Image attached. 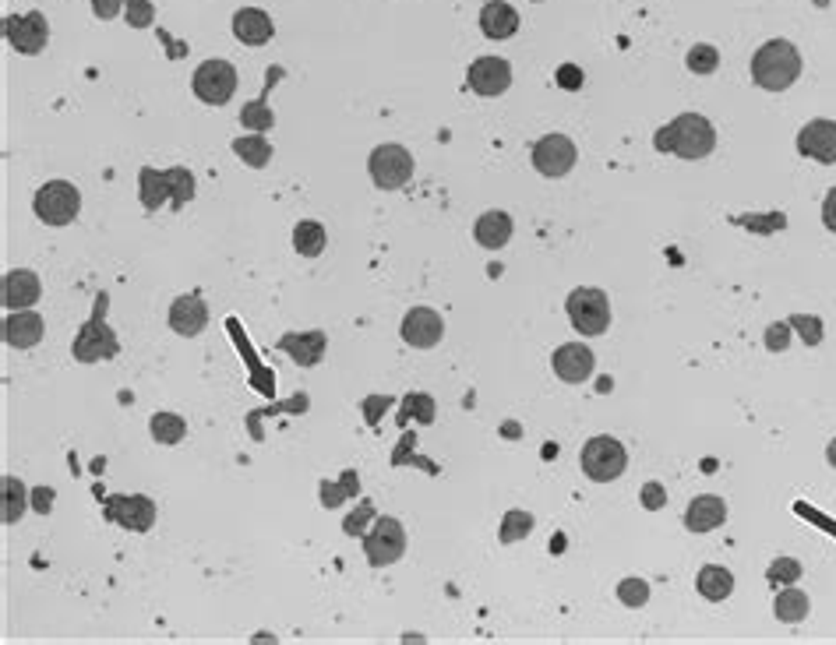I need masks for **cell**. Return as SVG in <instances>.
I'll list each match as a JSON object with an SVG mask.
<instances>
[{"mask_svg": "<svg viewBox=\"0 0 836 645\" xmlns=\"http://www.w3.org/2000/svg\"><path fill=\"white\" fill-rule=\"evenodd\" d=\"M653 145H657V152H674L678 159L692 163V159H706L717 149V131L702 113H681L653 134Z\"/></svg>", "mask_w": 836, "mask_h": 645, "instance_id": "6da1fadb", "label": "cell"}, {"mask_svg": "<svg viewBox=\"0 0 836 645\" xmlns=\"http://www.w3.org/2000/svg\"><path fill=\"white\" fill-rule=\"evenodd\" d=\"M530 533H533V515L512 508V512H505V519H501L498 540L501 543H516V540H523V536H530Z\"/></svg>", "mask_w": 836, "mask_h": 645, "instance_id": "d6a6232c", "label": "cell"}, {"mask_svg": "<svg viewBox=\"0 0 836 645\" xmlns=\"http://www.w3.org/2000/svg\"><path fill=\"white\" fill-rule=\"evenodd\" d=\"M826 459H829V466H833V469H836V438H833V441H829V448H826Z\"/></svg>", "mask_w": 836, "mask_h": 645, "instance_id": "f907efd6", "label": "cell"}, {"mask_svg": "<svg viewBox=\"0 0 836 645\" xmlns=\"http://www.w3.org/2000/svg\"><path fill=\"white\" fill-rule=\"evenodd\" d=\"M357 487H360V480H357V473H346L343 476V483H332V480H325L321 483V505L325 508H339L346 501L350 494H357Z\"/></svg>", "mask_w": 836, "mask_h": 645, "instance_id": "d590c367", "label": "cell"}, {"mask_svg": "<svg viewBox=\"0 0 836 645\" xmlns=\"http://www.w3.org/2000/svg\"><path fill=\"white\" fill-rule=\"evenodd\" d=\"M43 297V282L32 268H15V272L4 275V311H29L36 300Z\"/></svg>", "mask_w": 836, "mask_h": 645, "instance_id": "ac0fdd59", "label": "cell"}, {"mask_svg": "<svg viewBox=\"0 0 836 645\" xmlns=\"http://www.w3.org/2000/svg\"><path fill=\"white\" fill-rule=\"evenodd\" d=\"M801 579V564L794 557H780L769 568V582H798Z\"/></svg>", "mask_w": 836, "mask_h": 645, "instance_id": "ee69618b", "label": "cell"}, {"mask_svg": "<svg viewBox=\"0 0 836 645\" xmlns=\"http://www.w3.org/2000/svg\"><path fill=\"white\" fill-rule=\"evenodd\" d=\"M727 522V501L717 494H699L685 508V529L688 533H713Z\"/></svg>", "mask_w": 836, "mask_h": 645, "instance_id": "44dd1931", "label": "cell"}, {"mask_svg": "<svg viewBox=\"0 0 836 645\" xmlns=\"http://www.w3.org/2000/svg\"><path fill=\"white\" fill-rule=\"evenodd\" d=\"M124 18H127L131 29H152V22H156V8H152V0H127Z\"/></svg>", "mask_w": 836, "mask_h": 645, "instance_id": "ab89813d", "label": "cell"}, {"mask_svg": "<svg viewBox=\"0 0 836 645\" xmlns=\"http://www.w3.org/2000/svg\"><path fill=\"white\" fill-rule=\"evenodd\" d=\"M568 321L579 335L593 339V335H604L611 328V300L604 290H593V286H579V290L568 293Z\"/></svg>", "mask_w": 836, "mask_h": 645, "instance_id": "5b68a950", "label": "cell"}, {"mask_svg": "<svg viewBox=\"0 0 836 645\" xmlns=\"http://www.w3.org/2000/svg\"><path fill=\"white\" fill-rule=\"evenodd\" d=\"M163 173H166V184H170V205L184 208L187 201L195 198V177H191V170L173 166V170H163Z\"/></svg>", "mask_w": 836, "mask_h": 645, "instance_id": "1f68e13d", "label": "cell"}, {"mask_svg": "<svg viewBox=\"0 0 836 645\" xmlns=\"http://www.w3.org/2000/svg\"><path fill=\"white\" fill-rule=\"evenodd\" d=\"M124 8H127V0H92V15H96V18H103V22H110V18H117Z\"/></svg>", "mask_w": 836, "mask_h": 645, "instance_id": "f6af8a7d", "label": "cell"}, {"mask_svg": "<svg viewBox=\"0 0 836 645\" xmlns=\"http://www.w3.org/2000/svg\"><path fill=\"white\" fill-rule=\"evenodd\" d=\"M325 244H329V233H325L321 223H314V219H300V223L293 226V247H297V254H304V258H318V254L325 251Z\"/></svg>", "mask_w": 836, "mask_h": 645, "instance_id": "f1b7e54d", "label": "cell"}, {"mask_svg": "<svg viewBox=\"0 0 836 645\" xmlns=\"http://www.w3.org/2000/svg\"><path fill=\"white\" fill-rule=\"evenodd\" d=\"M561 82H568L565 89H579V75H575L572 67H565V71H561Z\"/></svg>", "mask_w": 836, "mask_h": 645, "instance_id": "681fc988", "label": "cell"}, {"mask_svg": "<svg viewBox=\"0 0 836 645\" xmlns=\"http://www.w3.org/2000/svg\"><path fill=\"white\" fill-rule=\"evenodd\" d=\"M149 430L159 445H180L187 434V420L180 413H156L149 420Z\"/></svg>", "mask_w": 836, "mask_h": 645, "instance_id": "4dcf8cb0", "label": "cell"}, {"mask_svg": "<svg viewBox=\"0 0 836 645\" xmlns=\"http://www.w3.org/2000/svg\"><path fill=\"white\" fill-rule=\"evenodd\" d=\"M381 406H389V402H385V399H367V402H364L367 423H378V413H381Z\"/></svg>", "mask_w": 836, "mask_h": 645, "instance_id": "c3c4849f", "label": "cell"}, {"mask_svg": "<svg viewBox=\"0 0 836 645\" xmlns=\"http://www.w3.org/2000/svg\"><path fill=\"white\" fill-rule=\"evenodd\" d=\"M685 64H688L692 75H713V71L720 67V50L717 46H710V43H695L692 50H688Z\"/></svg>", "mask_w": 836, "mask_h": 645, "instance_id": "836d02e7", "label": "cell"}, {"mask_svg": "<svg viewBox=\"0 0 836 645\" xmlns=\"http://www.w3.org/2000/svg\"><path fill=\"white\" fill-rule=\"evenodd\" d=\"M801 75V53L787 39H769L752 53V78L766 92H787Z\"/></svg>", "mask_w": 836, "mask_h": 645, "instance_id": "7a4b0ae2", "label": "cell"}, {"mask_svg": "<svg viewBox=\"0 0 836 645\" xmlns=\"http://www.w3.org/2000/svg\"><path fill=\"white\" fill-rule=\"evenodd\" d=\"M279 349L290 356L297 367H318L325 360V349H329V335L321 328H311V332H286L279 339Z\"/></svg>", "mask_w": 836, "mask_h": 645, "instance_id": "e0dca14e", "label": "cell"}, {"mask_svg": "<svg viewBox=\"0 0 836 645\" xmlns=\"http://www.w3.org/2000/svg\"><path fill=\"white\" fill-rule=\"evenodd\" d=\"M473 240H477L484 251H501V247L512 240V215L508 212H484L473 226Z\"/></svg>", "mask_w": 836, "mask_h": 645, "instance_id": "cb8c5ba5", "label": "cell"}, {"mask_svg": "<svg viewBox=\"0 0 836 645\" xmlns=\"http://www.w3.org/2000/svg\"><path fill=\"white\" fill-rule=\"evenodd\" d=\"M410 416L417 423H431L434 420V399L431 395H424V392H417V395H406V402H403V416L399 420L403 423H410Z\"/></svg>", "mask_w": 836, "mask_h": 645, "instance_id": "8d00e7d4", "label": "cell"}, {"mask_svg": "<svg viewBox=\"0 0 836 645\" xmlns=\"http://www.w3.org/2000/svg\"><path fill=\"white\" fill-rule=\"evenodd\" d=\"M480 29L487 39H512L519 32V11L505 0H491L480 11Z\"/></svg>", "mask_w": 836, "mask_h": 645, "instance_id": "603a6c76", "label": "cell"}, {"mask_svg": "<svg viewBox=\"0 0 836 645\" xmlns=\"http://www.w3.org/2000/svg\"><path fill=\"white\" fill-rule=\"evenodd\" d=\"M106 304H110V297L99 293L96 311H92V318L78 328L75 342H71V353H75L78 364H99V360H113V356L120 353L117 332L106 325Z\"/></svg>", "mask_w": 836, "mask_h": 645, "instance_id": "3957f363", "label": "cell"}, {"mask_svg": "<svg viewBox=\"0 0 836 645\" xmlns=\"http://www.w3.org/2000/svg\"><path fill=\"white\" fill-rule=\"evenodd\" d=\"M106 515L127 533H149L156 526V501L149 494H113L106 497Z\"/></svg>", "mask_w": 836, "mask_h": 645, "instance_id": "30bf717a", "label": "cell"}, {"mask_svg": "<svg viewBox=\"0 0 836 645\" xmlns=\"http://www.w3.org/2000/svg\"><path fill=\"white\" fill-rule=\"evenodd\" d=\"M791 328H798L801 332V342H805V346H819L822 342V321L815 318V314H791Z\"/></svg>", "mask_w": 836, "mask_h": 645, "instance_id": "60d3db41", "label": "cell"}, {"mask_svg": "<svg viewBox=\"0 0 836 645\" xmlns=\"http://www.w3.org/2000/svg\"><path fill=\"white\" fill-rule=\"evenodd\" d=\"M32 212H36L39 223L46 226H71L82 212V191H78L71 180H50L36 191L32 198Z\"/></svg>", "mask_w": 836, "mask_h": 645, "instance_id": "277c9868", "label": "cell"}, {"mask_svg": "<svg viewBox=\"0 0 836 645\" xmlns=\"http://www.w3.org/2000/svg\"><path fill=\"white\" fill-rule=\"evenodd\" d=\"M240 124H244L247 131L265 134L272 124H276V113L269 110V103H265V96H262V99H254V103H247L244 110H240Z\"/></svg>", "mask_w": 836, "mask_h": 645, "instance_id": "e575fe53", "label": "cell"}, {"mask_svg": "<svg viewBox=\"0 0 836 645\" xmlns=\"http://www.w3.org/2000/svg\"><path fill=\"white\" fill-rule=\"evenodd\" d=\"M551 367L565 385H583V381L593 378V367H597V356H593L590 346L583 342H565V346L554 349Z\"/></svg>", "mask_w": 836, "mask_h": 645, "instance_id": "5bb4252c", "label": "cell"}, {"mask_svg": "<svg viewBox=\"0 0 836 645\" xmlns=\"http://www.w3.org/2000/svg\"><path fill=\"white\" fill-rule=\"evenodd\" d=\"M575 159H579V152H575V141L568 134H544L533 145V170L540 177H551V180L565 177L575 166Z\"/></svg>", "mask_w": 836, "mask_h": 645, "instance_id": "7c38bea8", "label": "cell"}, {"mask_svg": "<svg viewBox=\"0 0 836 645\" xmlns=\"http://www.w3.org/2000/svg\"><path fill=\"white\" fill-rule=\"evenodd\" d=\"M50 505H53V490L50 487L32 490V508H36L39 515H50Z\"/></svg>", "mask_w": 836, "mask_h": 645, "instance_id": "7dc6e473", "label": "cell"}, {"mask_svg": "<svg viewBox=\"0 0 836 645\" xmlns=\"http://www.w3.org/2000/svg\"><path fill=\"white\" fill-rule=\"evenodd\" d=\"M0 508H4V526H15L22 522V515L29 512V490L18 476H4L0 480Z\"/></svg>", "mask_w": 836, "mask_h": 645, "instance_id": "484cf974", "label": "cell"}, {"mask_svg": "<svg viewBox=\"0 0 836 645\" xmlns=\"http://www.w3.org/2000/svg\"><path fill=\"white\" fill-rule=\"evenodd\" d=\"M272 18L262 8H240L233 15V36L244 46H265L272 39Z\"/></svg>", "mask_w": 836, "mask_h": 645, "instance_id": "7402d4cb", "label": "cell"}, {"mask_svg": "<svg viewBox=\"0 0 836 645\" xmlns=\"http://www.w3.org/2000/svg\"><path fill=\"white\" fill-rule=\"evenodd\" d=\"M4 36L25 57H36L46 50L50 43V22H46L43 11H25V15H11L4 18Z\"/></svg>", "mask_w": 836, "mask_h": 645, "instance_id": "8fae6325", "label": "cell"}, {"mask_svg": "<svg viewBox=\"0 0 836 645\" xmlns=\"http://www.w3.org/2000/svg\"><path fill=\"white\" fill-rule=\"evenodd\" d=\"M360 540H364V554L371 568H389V564H396L406 554V529L392 515H378Z\"/></svg>", "mask_w": 836, "mask_h": 645, "instance_id": "52a82bcc", "label": "cell"}, {"mask_svg": "<svg viewBox=\"0 0 836 645\" xmlns=\"http://www.w3.org/2000/svg\"><path fill=\"white\" fill-rule=\"evenodd\" d=\"M815 8H829V0H812Z\"/></svg>", "mask_w": 836, "mask_h": 645, "instance_id": "816d5d0a", "label": "cell"}, {"mask_svg": "<svg viewBox=\"0 0 836 645\" xmlns=\"http://www.w3.org/2000/svg\"><path fill=\"white\" fill-rule=\"evenodd\" d=\"M237 85V67L230 60H205V64H198L195 78H191V89H195V96L205 106H226L233 99V92H237Z\"/></svg>", "mask_w": 836, "mask_h": 645, "instance_id": "ba28073f", "label": "cell"}, {"mask_svg": "<svg viewBox=\"0 0 836 645\" xmlns=\"http://www.w3.org/2000/svg\"><path fill=\"white\" fill-rule=\"evenodd\" d=\"M618 600L632 610L646 607V603H650V586H646L642 579H621L618 582Z\"/></svg>", "mask_w": 836, "mask_h": 645, "instance_id": "f35d334b", "label": "cell"}, {"mask_svg": "<svg viewBox=\"0 0 836 645\" xmlns=\"http://www.w3.org/2000/svg\"><path fill=\"white\" fill-rule=\"evenodd\" d=\"M209 325V307L198 293H184L170 304V328L184 339H195L202 335V328Z\"/></svg>", "mask_w": 836, "mask_h": 645, "instance_id": "d6986e66", "label": "cell"}, {"mask_svg": "<svg viewBox=\"0 0 836 645\" xmlns=\"http://www.w3.org/2000/svg\"><path fill=\"white\" fill-rule=\"evenodd\" d=\"M808 593H801V589L787 586L784 593H777V600H773V614H777V621L784 624H801L808 617Z\"/></svg>", "mask_w": 836, "mask_h": 645, "instance_id": "f546056e", "label": "cell"}, {"mask_svg": "<svg viewBox=\"0 0 836 645\" xmlns=\"http://www.w3.org/2000/svg\"><path fill=\"white\" fill-rule=\"evenodd\" d=\"M399 335H403L406 346L431 349L445 339V321H441V314L431 311V307H413V311H406L403 325H399Z\"/></svg>", "mask_w": 836, "mask_h": 645, "instance_id": "9a60e30c", "label": "cell"}, {"mask_svg": "<svg viewBox=\"0 0 836 645\" xmlns=\"http://www.w3.org/2000/svg\"><path fill=\"white\" fill-rule=\"evenodd\" d=\"M367 170L378 191H399L413 177V156L403 145H378L367 159Z\"/></svg>", "mask_w": 836, "mask_h": 645, "instance_id": "9c48e42d", "label": "cell"}, {"mask_svg": "<svg viewBox=\"0 0 836 645\" xmlns=\"http://www.w3.org/2000/svg\"><path fill=\"white\" fill-rule=\"evenodd\" d=\"M822 226H826L829 233H836V187L826 194V201H822Z\"/></svg>", "mask_w": 836, "mask_h": 645, "instance_id": "bcb514c9", "label": "cell"}, {"mask_svg": "<svg viewBox=\"0 0 836 645\" xmlns=\"http://www.w3.org/2000/svg\"><path fill=\"white\" fill-rule=\"evenodd\" d=\"M695 589H699L710 603H724L727 596L734 593V575L727 568H720V564H706V568H699V575H695Z\"/></svg>", "mask_w": 836, "mask_h": 645, "instance_id": "d4e9b609", "label": "cell"}, {"mask_svg": "<svg viewBox=\"0 0 836 645\" xmlns=\"http://www.w3.org/2000/svg\"><path fill=\"white\" fill-rule=\"evenodd\" d=\"M138 198H142V205L149 208V212L163 208L166 198H170V184H166V173H159V170H152V166H145V170L138 173Z\"/></svg>", "mask_w": 836, "mask_h": 645, "instance_id": "83f0119b", "label": "cell"}, {"mask_svg": "<svg viewBox=\"0 0 836 645\" xmlns=\"http://www.w3.org/2000/svg\"><path fill=\"white\" fill-rule=\"evenodd\" d=\"M533 4H540V0H533Z\"/></svg>", "mask_w": 836, "mask_h": 645, "instance_id": "f5cc1de1", "label": "cell"}, {"mask_svg": "<svg viewBox=\"0 0 836 645\" xmlns=\"http://www.w3.org/2000/svg\"><path fill=\"white\" fill-rule=\"evenodd\" d=\"M579 466H583V473L590 476L593 483H611L625 473L628 452L618 438H611V434H597V438L586 441L583 452H579Z\"/></svg>", "mask_w": 836, "mask_h": 645, "instance_id": "8992f818", "label": "cell"}, {"mask_svg": "<svg viewBox=\"0 0 836 645\" xmlns=\"http://www.w3.org/2000/svg\"><path fill=\"white\" fill-rule=\"evenodd\" d=\"M233 152H237V159H244L251 170H265V166L272 163V141H265V134H240L237 141H233Z\"/></svg>", "mask_w": 836, "mask_h": 645, "instance_id": "4316f807", "label": "cell"}, {"mask_svg": "<svg viewBox=\"0 0 836 645\" xmlns=\"http://www.w3.org/2000/svg\"><path fill=\"white\" fill-rule=\"evenodd\" d=\"M466 85L484 99L505 96L512 85V64L505 57H477L466 71Z\"/></svg>", "mask_w": 836, "mask_h": 645, "instance_id": "4fadbf2b", "label": "cell"}, {"mask_svg": "<svg viewBox=\"0 0 836 645\" xmlns=\"http://www.w3.org/2000/svg\"><path fill=\"white\" fill-rule=\"evenodd\" d=\"M46 335V321L39 311H8L4 318V342L11 349H32Z\"/></svg>", "mask_w": 836, "mask_h": 645, "instance_id": "ffe728a7", "label": "cell"}, {"mask_svg": "<svg viewBox=\"0 0 836 645\" xmlns=\"http://www.w3.org/2000/svg\"><path fill=\"white\" fill-rule=\"evenodd\" d=\"M798 152L822 166L836 163V120H812L798 131Z\"/></svg>", "mask_w": 836, "mask_h": 645, "instance_id": "2e32d148", "label": "cell"}, {"mask_svg": "<svg viewBox=\"0 0 836 645\" xmlns=\"http://www.w3.org/2000/svg\"><path fill=\"white\" fill-rule=\"evenodd\" d=\"M374 519H378V512H374V505H371V501H360V505L353 508V512L343 519V533L357 540V536H364V533H367V522H374Z\"/></svg>", "mask_w": 836, "mask_h": 645, "instance_id": "74e56055", "label": "cell"}, {"mask_svg": "<svg viewBox=\"0 0 836 645\" xmlns=\"http://www.w3.org/2000/svg\"><path fill=\"white\" fill-rule=\"evenodd\" d=\"M791 346V321H777L766 328V349L769 353H784Z\"/></svg>", "mask_w": 836, "mask_h": 645, "instance_id": "7bdbcfd3", "label": "cell"}, {"mask_svg": "<svg viewBox=\"0 0 836 645\" xmlns=\"http://www.w3.org/2000/svg\"><path fill=\"white\" fill-rule=\"evenodd\" d=\"M639 497H642V508H646V512H660V508L667 505V487L657 480H650V483H642Z\"/></svg>", "mask_w": 836, "mask_h": 645, "instance_id": "b9f144b4", "label": "cell"}]
</instances>
